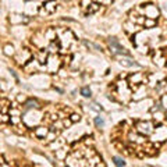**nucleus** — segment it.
Masks as SVG:
<instances>
[{
	"mask_svg": "<svg viewBox=\"0 0 167 167\" xmlns=\"http://www.w3.org/2000/svg\"><path fill=\"white\" fill-rule=\"evenodd\" d=\"M113 160H114V164H116V166H118V167H124V162L120 159V157H114Z\"/></svg>",
	"mask_w": 167,
	"mask_h": 167,
	"instance_id": "4",
	"label": "nucleus"
},
{
	"mask_svg": "<svg viewBox=\"0 0 167 167\" xmlns=\"http://www.w3.org/2000/svg\"><path fill=\"white\" fill-rule=\"evenodd\" d=\"M47 132H49V130L45 127H38L36 130H35V135H36L38 138H45L47 135Z\"/></svg>",
	"mask_w": 167,
	"mask_h": 167,
	"instance_id": "1",
	"label": "nucleus"
},
{
	"mask_svg": "<svg viewBox=\"0 0 167 167\" xmlns=\"http://www.w3.org/2000/svg\"><path fill=\"white\" fill-rule=\"evenodd\" d=\"M81 93H82L84 96H87V98L91 96V91H89V88H82V89H81Z\"/></svg>",
	"mask_w": 167,
	"mask_h": 167,
	"instance_id": "5",
	"label": "nucleus"
},
{
	"mask_svg": "<svg viewBox=\"0 0 167 167\" xmlns=\"http://www.w3.org/2000/svg\"><path fill=\"white\" fill-rule=\"evenodd\" d=\"M55 2H49V3H46V6L45 7L47 8V13H53V11L56 10V7H55Z\"/></svg>",
	"mask_w": 167,
	"mask_h": 167,
	"instance_id": "2",
	"label": "nucleus"
},
{
	"mask_svg": "<svg viewBox=\"0 0 167 167\" xmlns=\"http://www.w3.org/2000/svg\"><path fill=\"white\" fill-rule=\"evenodd\" d=\"M77 120H80V116H77V114H73V116H71V121H77Z\"/></svg>",
	"mask_w": 167,
	"mask_h": 167,
	"instance_id": "6",
	"label": "nucleus"
},
{
	"mask_svg": "<svg viewBox=\"0 0 167 167\" xmlns=\"http://www.w3.org/2000/svg\"><path fill=\"white\" fill-rule=\"evenodd\" d=\"M95 124H96V127H103V125H105V121H103L102 117H96V118H95Z\"/></svg>",
	"mask_w": 167,
	"mask_h": 167,
	"instance_id": "3",
	"label": "nucleus"
}]
</instances>
